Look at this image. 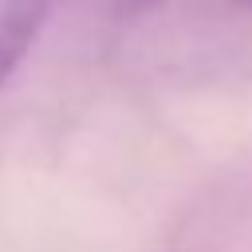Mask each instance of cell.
I'll use <instances>...</instances> for the list:
<instances>
[{
	"mask_svg": "<svg viewBox=\"0 0 252 252\" xmlns=\"http://www.w3.org/2000/svg\"><path fill=\"white\" fill-rule=\"evenodd\" d=\"M51 0H0V83L20 67L35 43Z\"/></svg>",
	"mask_w": 252,
	"mask_h": 252,
	"instance_id": "1",
	"label": "cell"
},
{
	"mask_svg": "<svg viewBox=\"0 0 252 252\" xmlns=\"http://www.w3.org/2000/svg\"><path fill=\"white\" fill-rule=\"evenodd\" d=\"M232 4H240V8H248V12H252V0H232Z\"/></svg>",
	"mask_w": 252,
	"mask_h": 252,
	"instance_id": "2",
	"label": "cell"
}]
</instances>
